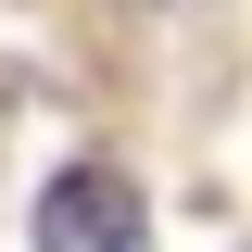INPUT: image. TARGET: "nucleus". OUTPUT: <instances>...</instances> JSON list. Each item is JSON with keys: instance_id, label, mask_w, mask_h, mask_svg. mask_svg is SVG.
<instances>
[{"instance_id": "f257e3e1", "label": "nucleus", "mask_w": 252, "mask_h": 252, "mask_svg": "<svg viewBox=\"0 0 252 252\" xmlns=\"http://www.w3.org/2000/svg\"><path fill=\"white\" fill-rule=\"evenodd\" d=\"M26 240L38 252H152V202H139V177H114V164H63V177L38 189Z\"/></svg>"}]
</instances>
